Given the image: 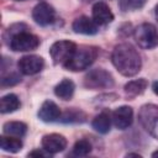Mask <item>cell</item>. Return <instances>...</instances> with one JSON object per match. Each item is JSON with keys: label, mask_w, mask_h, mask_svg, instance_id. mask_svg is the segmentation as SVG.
I'll return each instance as SVG.
<instances>
[{"label": "cell", "mask_w": 158, "mask_h": 158, "mask_svg": "<svg viewBox=\"0 0 158 158\" xmlns=\"http://www.w3.org/2000/svg\"><path fill=\"white\" fill-rule=\"evenodd\" d=\"M111 62L123 77H133L142 68L141 56L131 43H120L115 46L111 53Z\"/></svg>", "instance_id": "1"}, {"label": "cell", "mask_w": 158, "mask_h": 158, "mask_svg": "<svg viewBox=\"0 0 158 158\" xmlns=\"http://www.w3.org/2000/svg\"><path fill=\"white\" fill-rule=\"evenodd\" d=\"M99 54V49L94 46H79L70 57V59L63 65L72 72H81L88 69Z\"/></svg>", "instance_id": "2"}, {"label": "cell", "mask_w": 158, "mask_h": 158, "mask_svg": "<svg viewBox=\"0 0 158 158\" xmlns=\"http://www.w3.org/2000/svg\"><path fill=\"white\" fill-rule=\"evenodd\" d=\"M133 37L143 49H152L158 46V30L152 23L144 22L138 25L133 31Z\"/></svg>", "instance_id": "3"}, {"label": "cell", "mask_w": 158, "mask_h": 158, "mask_svg": "<svg viewBox=\"0 0 158 158\" xmlns=\"http://www.w3.org/2000/svg\"><path fill=\"white\" fill-rule=\"evenodd\" d=\"M84 85L89 89H107L114 85V78L107 70L96 68L84 77Z\"/></svg>", "instance_id": "4"}, {"label": "cell", "mask_w": 158, "mask_h": 158, "mask_svg": "<svg viewBox=\"0 0 158 158\" xmlns=\"http://www.w3.org/2000/svg\"><path fill=\"white\" fill-rule=\"evenodd\" d=\"M75 49H77V44L74 42L67 41V40H62V41L54 42L51 46L49 54H51V58L53 59L54 64L64 65L70 59V57L73 56Z\"/></svg>", "instance_id": "5"}, {"label": "cell", "mask_w": 158, "mask_h": 158, "mask_svg": "<svg viewBox=\"0 0 158 158\" xmlns=\"http://www.w3.org/2000/svg\"><path fill=\"white\" fill-rule=\"evenodd\" d=\"M40 46V38L27 31H21L10 38V48L15 52L33 51Z\"/></svg>", "instance_id": "6"}, {"label": "cell", "mask_w": 158, "mask_h": 158, "mask_svg": "<svg viewBox=\"0 0 158 158\" xmlns=\"http://www.w3.org/2000/svg\"><path fill=\"white\" fill-rule=\"evenodd\" d=\"M17 67L20 69V72L25 75H35L37 73H40L43 67H44V60L42 57L40 56H35V54H28V56H23L19 59Z\"/></svg>", "instance_id": "7"}, {"label": "cell", "mask_w": 158, "mask_h": 158, "mask_svg": "<svg viewBox=\"0 0 158 158\" xmlns=\"http://www.w3.org/2000/svg\"><path fill=\"white\" fill-rule=\"evenodd\" d=\"M54 17H56V11L53 6H51L44 1L37 4L32 10V19L40 26H47L52 23L54 21Z\"/></svg>", "instance_id": "8"}, {"label": "cell", "mask_w": 158, "mask_h": 158, "mask_svg": "<svg viewBox=\"0 0 158 158\" xmlns=\"http://www.w3.org/2000/svg\"><path fill=\"white\" fill-rule=\"evenodd\" d=\"M158 120V106L153 104L143 105L138 111V122L139 125L151 133L154 123Z\"/></svg>", "instance_id": "9"}, {"label": "cell", "mask_w": 158, "mask_h": 158, "mask_svg": "<svg viewBox=\"0 0 158 158\" xmlns=\"http://www.w3.org/2000/svg\"><path fill=\"white\" fill-rule=\"evenodd\" d=\"M42 148L46 149L51 154L59 153L65 149L67 147V139L63 135L59 133H49L42 137Z\"/></svg>", "instance_id": "10"}, {"label": "cell", "mask_w": 158, "mask_h": 158, "mask_svg": "<svg viewBox=\"0 0 158 158\" xmlns=\"http://www.w3.org/2000/svg\"><path fill=\"white\" fill-rule=\"evenodd\" d=\"M112 121L114 125L120 130H126L132 125L133 121V110L131 106L122 105L117 107L112 112Z\"/></svg>", "instance_id": "11"}, {"label": "cell", "mask_w": 158, "mask_h": 158, "mask_svg": "<svg viewBox=\"0 0 158 158\" xmlns=\"http://www.w3.org/2000/svg\"><path fill=\"white\" fill-rule=\"evenodd\" d=\"M91 14H93V20L98 25H107V23L112 22V20H114V14H112L111 9L104 1L95 2L93 5Z\"/></svg>", "instance_id": "12"}, {"label": "cell", "mask_w": 158, "mask_h": 158, "mask_svg": "<svg viewBox=\"0 0 158 158\" xmlns=\"http://www.w3.org/2000/svg\"><path fill=\"white\" fill-rule=\"evenodd\" d=\"M37 115H38L40 120L43 122H54V121L59 120L62 112L56 102H53L52 100H46L41 105Z\"/></svg>", "instance_id": "13"}, {"label": "cell", "mask_w": 158, "mask_h": 158, "mask_svg": "<svg viewBox=\"0 0 158 158\" xmlns=\"http://www.w3.org/2000/svg\"><path fill=\"white\" fill-rule=\"evenodd\" d=\"M72 28L75 33H80V35H95L98 33V23L88 17V16H80L78 19H75L72 23Z\"/></svg>", "instance_id": "14"}, {"label": "cell", "mask_w": 158, "mask_h": 158, "mask_svg": "<svg viewBox=\"0 0 158 158\" xmlns=\"http://www.w3.org/2000/svg\"><path fill=\"white\" fill-rule=\"evenodd\" d=\"M75 90V85L70 79H63L54 86V94L62 100H70Z\"/></svg>", "instance_id": "15"}, {"label": "cell", "mask_w": 158, "mask_h": 158, "mask_svg": "<svg viewBox=\"0 0 158 158\" xmlns=\"http://www.w3.org/2000/svg\"><path fill=\"white\" fill-rule=\"evenodd\" d=\"M2 132L6 136H14V137L21 138L27 132V125L21 121H9L4 123Z\"/></svg>", "instance_id": "16"}, {"label": "cell", "mask_w": 158, "mask_h": 158, "mask_svg": "<svg viewBox=\"0 0 158 158\" xmlns=\"http://www.w3.org/2000/svg\"><path fill=\"white\" fill-rule=\"evenodd\" d=\"M91 126L93 128L101 133V135H105L110 131V127H111V117H110V114L104 111L99 115H96L91 122Z\"/></svg>", "instance_id": "17"}, {"label": "cell", "mask_w": 158, "mask_h": 158, "mask_svg": "<svg viewBox=\"0 0 158 158\" xmlns=\"http://www.w3.org/2000/svg\"><path fill=\"white\" fill-rule=\"evenodd\" d=\"M20 105L21 102L17 95L7 94V95H4L0 100V111L1 114H10V112L16 111L20 107Z\"/></svg>", "instance_id": "18"}, {"label": "cell", "mask_w": 158, "mask_h": 158, "mask_svg": "<svg viewBox=\"0 0 158 158\" xmlns=\"http://www.w3.org/2000/svg\"><path fill=\"white\" fill-rule=\"evenodd\" d=\"M22 142L19 137H14V136H2L0 138V147L2 151L5 152H10V153H17L22 149Z\"/></svg>", "instance_id": "19"}, {"label": "cell", "mask_w": 158, "mask_h": 158, "mask_svg": "<svg viewBox=\"0 0 158 158\" xmlns=\"http://www.w3.org/2000/svg\"><path fill=\"white\" fill-rule=\"evenodd\" d=\"M147 86H148V81L144 78L131 80L125 85V93L128 96H137V95L143 94Z\"/></svg>", "instance_id": "20"}, {"label": "cell", "mask_w": 158, "mask_h": 158, "mask_svg": "<svg viewBox=\"0 0 158 158\" xmlns=\"http://www.w3.org/2000/svg\"><path fill=\"white\" fill-rule=\"evenodd\" d=\"M85 114L78 109H67L59 117L63 123H81L85 121Z\"/></svg>", "instance_id": "21"}, {"label": "cell", "mask_w": 158, "mask_h": 158, "mask_svg": "<svg viewBox=\"0 0 158 158\" xmlns=\"http://www.w3.org/2000/svg\"><path fill=\"white\" fill-rule=\"evenodd\" d=\"M91 152V143L88 139H79L73 146V154L77 157H85Z\"/></svg>", "instance_id": "22"}, {"label": "cell", "mask_w": 158, "mask_h": 158, "mask_svg": "<svg viewBox=\"0 0 158 158\" xmlns=\"http://www.w3.org/2000/svg\"><path fill=\"white\" fill-rule=\"evenodd\" d=\"M147 0H120V9L122 11H133L143 7Z\"/></svg>", "instance_id": "23"}, {"label": "cell", "mask_w": 158, "mask_h": 158, "mask_svg": "<svg viewBox=\"0 0 158 158\" xmlns=\"http://www.w3.org/2000/svg\"><path fill=\"white\" fill-rule=\"evenodd\" d=\"M21 81V77L17 73H9L2 75L1 78V86H12Z\"/></svg>", "instance_id": "24"}, {"label": "cell", "mask_w": 158, "mask_h": 158, "mask_svg": "<svg viewBox=\"0 0 158 158\" xmlns=\"http://www.w3.org/2000/svg\"><path fill=\"white\" fill-rule=\"evenodd\" d=\"M48 156H52L51 153H48L46 149H35L32 152L28 153V157H48Z\"/></svg>", "instance_id": "25"}, {"label": "cell", "mask_w": 158, "mask_h": 158, "mask_svg": "<svg viewBox=\"0 0 158 158\" xmlns=\"http://www.w3.org/2000/svg\"><path fill=\"white\" fill-rule=\"evenodd\" d=\"M152 90H153V93H154L156 95H158V80L152 84Z\"/></svg>", "instance_id": "26"}, {"label": "cell", "mask_w": 158, "mask_h": 158, "mask_svg": "<svg viewBox=\"0 0 158 158\" xmlns=\"http://www.w3.org/2000/svg\"><path fill=\"white\" fill-rule=\"evenodd\" d=\"M126 157H141V154H138V153H127Z\"/></svg>", "instance_id": "27"}, {"label": "cell", "mask_w": 158, "mask_h": 158, "mask_svg": "<svg viewBox=\"0 0 158 158\" xmlns=\"http://www.w3.org/2000/svg\"><path fill=\"white\" fill-rule=\"evenodd\" d=\"M156 19H157V21H158V4L156 5Z\"/></svg>", "instance_id": "28"}, {"label": "cell", "mask_w": 158, "mask_h": 158, "mask_svg": "<svg viewBox=\"0 0 158 158\" xmlns=\"http://www.w3.org/2000/svg\"><path fill=\"white\" fill-rule=\"evenodd\" d=\"M152 157H154V158H157V157H158V151H156V152H153V153H152Z\"/></svg>", "instance_id": "29"}, {"label": "cell", "mask_w": 158, "mask_h": 158, "mask_svg": "<svg viewBox=\"0 0 158 158\" xmlns=\"http://www.w3.org/2000/svg\"><path fill=\"white\" fill-rule=\"evenodd\" d=\"M19 1H22V0H19Z\"/></svg>", "instance_id": "30"}]
</instances>
